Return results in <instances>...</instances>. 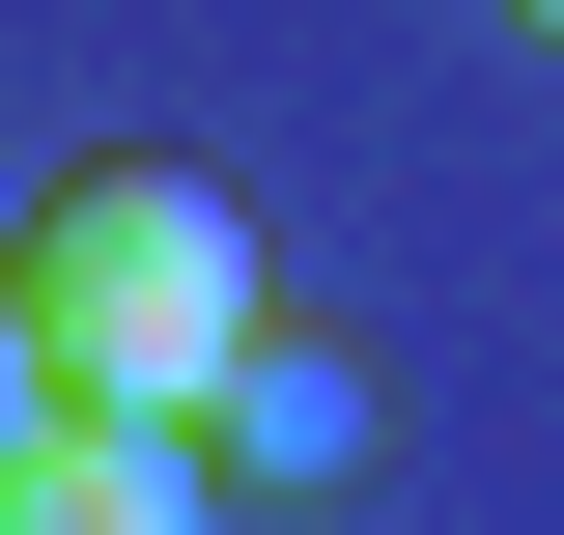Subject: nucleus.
<instances>
[{
    "mask_svg": "<svg viewBox=\"0 0 564 535\" xmlns=\"http://www.w3.org/2000/svg\"><path fill=\"white\" fill-rule=\"evenodd\" d=\"M29 423H57V338H29V282H0V451H29Z\"/></svg>",
    "mask_w": 564,
    "mask_h": 535,
    "instance_id": "4",
    "label": "nucleus"
},
{
    "mask_svg": "<svg viewBox=\"0 0 564 535\" xmlns=\"http://www.w3.org/2000/svg\"><path fill=\"white\" fill-rule=\"evenodd\" d=\"M0 282H29V338H57V395L85 423H198L226 367H254V198L226 170H170V141H85L57 198L0 226Z\"/></svg>",
    "mask_w": 564,
    "mask_h": 535,
    "instance_id": "1",
    "label": "nucleus"
},
{
    "mask_svg": "<svg viewBox=\"0 0 564 535\" xmlns=\"http://www.w3.org/2000/svg\"><path fill=\"white\" fill-rule=\"evenodd\" d=\"M508 29H536V57H564V0H508Z\"/></svg>",
    "mask_w": 564,
    "mask_h": 535,
    "instance_id": "5",
    "label": "nucleus"
},
{
    "mask_svg": "<svg viewBox=\"0 0 564 535\" xmlns=\"http://www.w3.org/2000/svg\"><path fill=\"white\" fill-rule=\"evenodd\" d=\"M0 535H226V479H198V423H29L0 451Z\"/></svg>",
    "mask_w": 564,
    "mask_h": 535,
    "instance_id": "3",
    "label": "nucleus"
},
{
    "mask_svg": "<svg viewBox=\"0 0 564 535\" xmlns=\"http://www.w3.org/2000/svg\"><path fill=\"white\" fill-rule=\"evenodd\" d=\"M367 338H311V310H254V367H226L198 395V479H282V507H311V479H367Z\"/></svg>",
    "mask_w": 564,
    "mask_h": 535,
    "instance_id": "2",
    "label": "nucleus"
}]
</instances>
